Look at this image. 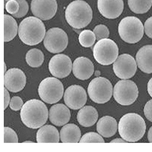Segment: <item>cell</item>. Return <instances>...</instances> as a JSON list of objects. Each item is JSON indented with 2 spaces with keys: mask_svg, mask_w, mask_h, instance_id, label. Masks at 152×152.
Returning a JSON list of instances; mask_svg holds the SVG:
<instances>
[{
  "mask_svg": "<svg viewBox=\"0 0 152 152\" xmlns=\"http://www.w3.org/2000/svg\"><path fill=\"white\" fill-rule=\"evenodd\" d=\"M119 135L127 142H136L142 139L146 131L143 118L137 113H127L120 119L118 124Z\"/></svg>",
  "mask_w": 152,
  "mask_h": 152,
  "instance_id": "obj_1",
  "label": "cell"
},
{
  "mask_svg": "<svg viewBox=\"0 0 152 152\" xmlns=\"http://www.w3.org/2000/svg\"><path fill=\"white\" fill-rule=\"evenodd\" d=\"M20 115L21 121L27 127L38 129L47 123L49 112L47 106L41 100L33 99L24 104Z\"/></svg>",
  "mask_w": 152,
  "mask_h": 152,
  "instance_id": "obj_2",
  "label": "cell"
},
{
  "mask_svg": "<svg viewBox=\"0 0 152 152\" xmlns=\"http://www.w3.org/2000/svg\"><path fill=\"white\" fill-rule=\"evenodd\" d=\"M18 36L27 45H37L46 36V28L42 20L37 17H28L19 24Z\"/></svg>",
  "mask_w": 152,
  "mask_h": 152,
  "instance_id": "obj_3",
  "label": "cell"
},
{
  "mask_svg": "<svg viewBox=\"0 0 152 152\" xmlns=\"http://www.w3.org/2000/svg\"><path fill=\"white\" fill-rule=\"evenodd\" d=\"M66 20L73 28L87 27L93 18L91 7L83 0H75L69 3L65 12Z\"/></svg>",
  "mask_w": 152,
  "mask_h": 152,
  "instance_id": "obj_4",
  "label": "cell"
},
{
  "mask_svg": "<svg viewBox=\"0 0 152 152\" xmlns=\"http://www.w3.org/2000/svg\"><path fill=\"white\" fill-rule=\"evenodd\" d=\"M119 34L122 40L128 43H136L144 35V24L140 19L128 16L122 19L118 26Z\"/></svg>",
  "mask_w": 152,
  "mask_h": 152,
  "instance_id": "obj_5",
  "label": "cell"
},
{
  "mask_svg": "<svg viewBox=\"0 0 152 152\" xmlns=\"http://www.w3.org/2000/svg\"><path fill=\"white\" fill-rule=\"evenodd\" d=\"M38 94L43 102L49 104H56L63 96L64 87L56 77H49L40 82Z\"/></svg>",
  "mask_w": 152,
  "mask_h": 152,
  "instance_id": "obj_6",
  "label": "cell"
},
{
  "mask_svg": "<svg viewBox=\"0 0 152 152\" xmlns=\"http://www.w3.org/2000/svg\"><path fill=\"white\" fill-rule=\"evenodd\" d=\"M94 57L99 64L109 66L119 56L118 46L113 40L106 38L98 40L93 49Z\"/></svg>",
  "mask_w": 152,
  "mask_h": 152,
  "instance_id": "obj_7",
  "label": "cell"
},
{
  "mask_svg": "<svg viewBox=\"0 0 152 152\" xmlns=\"http://www.w3.org/2000/svg\"><path fill=\"white\" fill-rule=\"evenodd\" d=\"M88 93L92 101L96 104H104L110 100L113 88L110 81L106 78L97 77L89 83Z\"/></svg>",
  "mask_w": 152,
  "mask_h": 152,
  "instance_id": "obj_8",
  "label": "cell"
},
{
  "mask_svg": "<svg viewBox=\"0 0 152 152\" xmlns=\"http://www.w3.org/2000/svg\"><path fill=\"white\" fill-rule=\"evenodd\" d=\"M138 96L136 84L128 79L120 80L113 88V97L120 105L129 106L134 104Z\"/></svg>",
  "mask_w": 152,
  "mask_h": 152,
  "instance_id": "obj_9",
  "label": "cell"
},
{
  "mask_svg": "<svg viewBox=\"0 0 152 152\" xmlns=\"http://www.w3.org/2000/svg\"><path fill=\"white\" fill-rule=\"evenodd\" d=\"M67 34L59 28H50L43 40L45 48L52 53H59L64 51L68 46Z\"/></svg>",
  "mask_w": 152,
  "mask_h": 152,
  "instance_id": "obj_10",
  "label": "cell"
},
{
  "mask_svg": "<svg viewBox=\"0 0 152 152\" xmlns=\"http://www.w3.org/2000/svg\"><path fill=\"white\" fill-rule=\"evenodd\" d=\"M137 63L135 59L129 54L119 56L113 62V69L120 79H129L135 75L137 71Z\"/></svg>",
  "mask_w": 152,
  "mask_h": 152,
  "instance_id": "obj_11",
  "label": "cell"
},
{
  "mask_svg": "<svg viewBox=\"0 0 152 152\" xmlns=\"http://www.w3.org/2000/svg\"><path fill=\"white\" fill-rule=\"evenodd\" d=\"M72 62L68 56L58 54L51 58L49 62V70L53 77L64 78L69 75L72 70Z\"/></svg>",
  "mask_w": 152,
  "mask_h": 152,
  "instance_id": "obj_12",
  "label": "cell"
},
{
  "mask_svg": "<svg viewBox=\"0 0 152 152\" xmlns=\"http://www.w3.org/2000/svg\"><path fill=\"white\" fill-rule=\"evenodd\" d=\"M31 9L35 17L47 21L55 16L58 5L56 0H32Z\"/></svg>",
  "mask_w": 152,
  "mask_h": 152,
  "instance_id": "obj_13",
  "label": "cell"
},
{
  "mask_svg": "<svg viewBox=\"0 0 152 152\" xmlns=\"http://www.w3.org/2000/svg\"><path fill=\"white\" fill-rule=\"evenodd\" d=\"M88 100L85 90L79 85H71L64 93L66 105L72 110H80L85 105Z\"/></svg>",
  "mask_w": 152,
  "mask_h": 152,
  "instance_id": "obj_14",
  "label": "cell"
},
{
  "mask_svg": "<svg viewBox=\"0 0 152 152\" xmlns=\"http://www.w3.org/2000/svg\"><path fill=\"white\" fill-rule=\"evenodd\" d=\"M27 78L24 72L17 68L8 70L4 75V85L9 91L17 93L24 89Z\"/></svg>",
  "mask_w": 152,
  "mask_h": 152,
  "instance_id": "obj_15",
  "label": "cell"
},
{
  "mask_svg": "<svg viewBox=\"0 0 152 152\" xmlns=\"http://www.w3.org/2000/svg\"><path fill=\"white\" fill-rule=\"evenodd\" d=\"M97 9L104 18H117L124 9L123 0H97Z\"/></svg>",
  "mask_w": 152,
  "mask_h": 152,
  "instance_id": "obj_16",
  "label": "cell"
},
{
  "mask_svg": "<svg viewBox=\"0 0 152 152\" xmlns=\"http://www.w3.org/2000/svg\"><path fill=\"white\" fill-rule=\"evenodd\" d=\"M72 72L76 78L85 81L93 75L94 66L93 62L86 57H78L73 62Z\"/></svg>",
  "mask_w": 152,
  "mask_h": 152,
  "instance_id": "obj_17",
  "label": "cell"
},
{
  "mask_svg": "<svg viewBox=\"0 0 152 152\" xmlns=\"http://www.w3.org/2000/svg\"><path fill=\"white\" fill-rule=\"evenodd\" d=\"M71 117L69 107L65 104H54L49 111L50 121L56 126H62L67 124Z\"/></svg>",
  "mask_w": 152,
  "mask_h": 152,
  "instance_id": "obj_18",
  "label": "cell"
},
{
  "mask_svg": "<svg viewBox=\"0 0 152 152\" xmlns=\"http://www.w3.org/2000/svg\"><path fill=\"white\" fill-rule=\"evenodd\" d=\"M137 66L142 72L152 73V45H146L138 50L135 56Z\"/></svg>",
  "mask_w": 152,
  "mask_h": 152,
  "instance_id": "obj_19",
  "label": "cell"
},
{
  "mask_svg": "<svg viewBox=\"0 0 152 152\" xmlns=\"http://www.w3.org/2000/svg\"><path fill=\"white\" fill-rule=\"evenodd\" d=\"M117 129V122L116 119L112 116H103L97 122V132L104 138H110V137L113 136L116 133Z\"/></svg>",
  "mask_w": 152,
  "mask_h": 152,
  "instance_id": "obj_20",
  "label": "cell"
},
{
  "mask_svg": "<svg viewBox=\"0 0 152 152\" xmlns=\"http://www.w3.org/2000/svg\"><path fill=\"white\" fill-rule=\"evenodd\" d=\"M36 138L38 143H59L60 141V135L57 129L50 125L40 127Z\"/></svg>",
  "mask_w": 152,
  "mask_h": 152,
  "instance_id": "obj_21",
  "label": "cell"
},
{
  "mask_svg": "<svg viewBox=\"0 0 152 152\" xmlns=\"http://www.w3.org/2000/svg\"><path fill=\"white\" fill-rule=\"evenodd\" d=\"M98 113L92 106H85L79 110L77 114V120L84 127H91L97 122Z\"/></svg>",
  "mask_w": 152,
  "mask_h": 152,
  "instance_id": "obj_22",
  "label": "cell"
},
{
  "mask_svg": "<svg viewBox=\"0 0 152 152\" xmlns=\"http://www.w3.org/2000/svg\"><path fill=\"white\" fill-rule=\"evenodd\" d=\"M60 140L62 143H78L81 139V130L75 124H66L61 129Z\"/></svg>",
  "mask_w": 152,
  "mask_h": 152,
  "instance_id": "obj_23",
  "label": "cell"
},
{
  "mask_svg": "<svg viewBox=\"0 0 152 152\" xmlns=\"http://www.w3.org/2000/svg\"><path fill=\"white\" fill-rule=\"evenodd\" d=\"M18 32V27L15 18L9 15H4V41L13 40Z\"/></svg>",
  "mask_w": 152,
  "mask_h": 152,
  "instance_id": "obj_24",
  "label": "cell"
},
{
  "mask_svg": "<svg viewBox=\"0 0 152 152\" xmlns=\"http://www.w3.org/2000/svg\"><path fill=\"white\" fill-rule=\"evenodd\" d=\"M26 62L32 68L40 67L44 61V55L41 50L31 49L26 54Z\"/></svg>",
  "mask_w": 152,
  "mask_h": 152,
  "instance_id": "obj_25",
  "label": "cell"
},
{
  "mask_svg": "<svg viewBox=\"0 0 152 152\" xmlns=\"http://www.w3.org/2000/svg\"><path fill=\"white\" fill-rule=\"evenodd\" d=\"M130 10L136 14H144L152 6V0H128Z\"/></svg>",
  "mask_w": 152,
  "mask_h": 152,
  "instance_id": "obj_26",
  "label": "cell"
},
{
  "mask_svg": "<svg viewBox=\"0 0 152 152\" xmlns=\"http://www.w3.org/2000/svg\"><path fill=\"white\" fill-rule=\"evenodd\" d=\"M78 40L82 47H91L94 45V43H95L96 36H95L94 31H90V30H85L80 33Z\"/></svg>",
  "mask_w": 152,
  "mask_h": 152,
  "instance_id": "obj_27",
  "label": "cell"
},
{
  "mask_svg": "<svg viewBox=\"0 0 152 152\" xmlns=\"http://www.w3.org/2000/svg\"><path fill=\"white\" fill-rule=\"evenodd\" d=\"M80 143H104L103 136L95 132H88L80 139Z\"/></svg>",
  "mask_w": 152,
  "mask_h": 152,
  "instance_id": "obj_28",
  "label": "cell"
},
{
  "mask_svg": "<svg viewBox=\"0 0 152 152\" xmlns=\"http://www.w3.org/2000/svg\"><path fill=\"white\" fill-rule=\"evenodd\" d=\"M4 143H18L17 134L9 127L4 128Z\"/></svg>",
  "mask_w": 152,
  "mask_h": 152,
  "instance_id": "obj_29",
  "label": "cell"
},
{
  "mask_svg": "<svg viewBox=\"0 0 152 152\" xmlns=\"http://www.w3.org/2000/svg\"><path fill=\"white\" fill-rule=\"evenodd\" d=\"M94 33L96 36V39L98 40L108 38L110 35V31L108 28L104 24H99L94 29Z\"/></svg>",
  "mask_w": 152,
  "mask_h": 152,
  "instance_id": "obj_30",
  "label": "cell"
},
{
  "mask_svg": "<svg viewBox=\"0 0 152 152\" xmlns=\"http://www.w3.org/2000/svg\"><path fill=\"white\" fill-rule=\"evenodd\" d=\"M20 9V5L18 0H9L5 4V9L9 14L14 15L18 12Z\"/></svg>",
  "mask_w": 152,
  "mask_h": 152,
  "instance_id": "obj_31",
  "label": "cell"
},
{
  "mask_svg": "<svg viewBox=\"0 0 152 152\" xmlns=\"http://www.w3.org/2000/svg\"><path fill=\"white\" fill-rule=\"evenodd\" d=\"M18 2H19V5H20V9H19V11L17 14L14 15L13 16L15 18H20L24 17L26 15L28 12V9H29V6H28V4L26 0H18Z\"/></svg>",
  "mask_w": 152,
  "mask_h": 152,
  "instance_id": "obj_32",
  "label": "cell"
},
{
  "mask_svg": "<svg viewBox=\"0 0 152 152\" xmlns=\"http://www.w3.org/2000/svg\"><path fill=\"white\" fill-rule=\"evenodd\" d=\"M23 106H24V102L22 99L19 97H13L11 99L10 103H9V107L11 110L14 111L21 110Z\"/></svg>",
  "mask_w": 152,
  "mask_h": 152,
  "instance_id": "obj_33",
  "label": "cell"
},
{
  "mask_svg": "<svg viewBox=\"0 0 152 152\" xmlns=\"http://www.w3.org/2000/svg\"><path fill=\"white\" fill-rule=\"evenodd\" d=\"M144 114L148 120L152 123V100L146 103L144 107Z\"/></svg>",
  "mask_w": 152,
  "mask_h": 152,
  "instance_id": "obj_34",
  "label": "cell"
},
{
  "mask_svg": "<svg viewBox=\"0 0 152 152\" xmlns=\"http://www.w3.org/2000/svg\"><path fill=\"white\" fill-rule=\"evenodd\" d=\"M144 31L149 38L152 39V17L148 18L144 24Z\"/></svg>",
  "mask_w": 152,
  "mask_h": 152,
  "instance_id": "obj_35",
  "label": "cell"
},
{
  "mask_svg": "<svg viewBox=\"0 0 152 152\" xmlns=\"http://www.w3.org/2000/svg\"><path fill=\"white\" fill-rule=\"evenodd\" d=\"M9 91L8 90L7 88L4 89V95H5V97H4V109L6 110L8 106L9 105V103H10V96H9Z\"/></svg>",
  "mask_w": 152,
  "mask_h": 152,
  "instance_id": "obj_36",
  "label": "cell"
},
{
  "mask_svg": "<svg viewBox=\"0 0 152 152\" xmlns=\"http://www.w3.org/2000/svg\"><path fill=\"white\" fill-rule=\"evenodd\" d=\"M148 93L152 97V78L149 80L148 83Z\"/></svg>",
  "mask_w": 152,
  "mask_h": 152,
  "instance_id": "obj_37",
  "label": "cell"
},
{
  "mask_svg": "<svg viewBox=\"0 0 152 152\" xmlns=\"http://www.w3.org/2000/svg\"><path fill=\"white\" fill-rule=\"evenodd\" d=\"M126 140H124L123 138H116V139H113L110 142V143H126Z\"/></svg>",
  "mask_w": 152,
  "mask_h": 152,
  "instance_id": "obj_38",
  "label": "cell"
},
{
  "mask_svg": "<svg viewBox=\"0 0 152 152\" xmlns=\"http://www.w3.org/2000/svg\"><path fill=\"white\" fill-rule=\"evenodd\" d=\"M148 139L150 143H152V126L149 129L148 133Z\"/></svg>",
  "mask_w": 152,
  "mask_h": 152,
  "instance_id": "obj_39",
  "label": "cell"
},
{
  "mask_svg": "<svg viewBox=\"0 0 152 152\" xmlns=\"http://www.w3.org/2000/svg\"><path fill=\"white\" fill-rule=\"evenodd\" d=\"M95 73H96V75H100V72H99V71H97V72H95Z\"/></svg>",
  "mask_w": 152,
  "mask_h": 152,
  "instance_id": "obj_40",
  "label": "cell"
},
{
  "mask_svg": "<svg viewBox=\"0 0 152 152\" xmlns=\"http://www.w3.org/2000/svg\"><path fill=\"white\" fill-rule=\"evenodd\" d=\"M24 143H33V142H31V141H28V142H24Z\"/></svg>",
  "mask_w": 152,
  "mask_h": 152,
  "instance_id": "obj_41",
  "label": "cell"
},
{
  "mask_svg": "<svg viewBox=\"0 0 152 152\" xmlns=\"http://www.w3.org/2000/svg\"><path fill=\"white\" fill-rule=\"evenodd\" d=\"M5 1H7V2H8V1H9V0H5Z\"/></svg>",
  "mask_w": 152,
  "mask_h": 152,
  "instance_id": "obj_42",
  "label": "cell"
}]
</instances>
